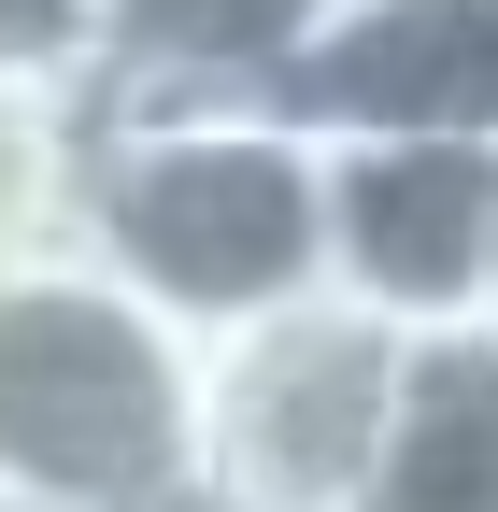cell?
Segmentation results:
<instances>
[{
  "label": "cell",
  "instance_id": "277c9868",
  "mask_svg": "<svg viewBox=\"0 0 498 512\" xmlns=\"http://www.w3.org/2000/svg\"><path fill=\"white\" fill-rule=\"evenodd\" d=\"M498 242V143H328V285L385 328H470Z\"/></svg>",
  "mask_w": 498,
  "mask_h": 512
},
{
  "label": "cell",
  "instance_id": "8fae6325",
  "mask_svg": "<svg viewBox=\"0 0 498 512\" xmlns=\"http://www.w3.org/2000/svg\"><path fill=\"white\" fill-rule=\"evenodd\" d=\"M0 512H15V498H0Z\"/></svg>",
  "mask_w": 498,
  "mask_h": 512
},
{
  "label": "cell",
  "instance_id": "7a4b0ae2",
  "mask_svg": "<svg viewBox=\"0 0 498 512\" xmlns=\"http://www.w3.org/2000/svg\"><path fill=\"white\" fill-rule=\"evenodd\" d=\"M185 370L200 342L100 256L0 271V498L15 512H185Z\"/></svg>",
  "mask_w": 498,
  "mask_h": 512
},
{
  "label": "cell",
  "instance_id": "8992f818",
  "mask_svg": "<svg viewBox=\"0 0 498 512\" xmlns=\"http://www.w3.org/2000/svg\"><path fill=\"white\" fill-rule=\"evenodd\" d=\"M328 29V0H100L114 100H285V57Z\"/></svg>",
  "mask_w": 498,
  "mask_h": 512
},
{
  "label": "cell",
  "instance_id": "52a82bcc",
  "mask_svg": "<svg viewBox=\"0 0 498 512\" xmlns=\"http://www.w3.org/2000/svg\"><path fill=\"white\" fill-rule=\"evenodd\" d=\"M370 512H498V328H413Z\"/></svg>",
  "mask_w": 498,
  "mask_h": 512
},
{
  "label": "cell",
  "instance_id": "ba28073f",
  "mask_svg": "<svg viewBox=\"0 0 498 512\" xmlns=\"http://www.w3.org/2000/svg\"><path fill=\"white\" fill-rule=\"evenodd\" d=\"M86 128H100V86H0V271L72 242Z\"/></svg>",
  "mask_w": 498,
  "mask_h": 512
},
{
  "label": "cell",
  "instance_id": "6da1fadb",
  "mask_svg": "<svg viewBox=\"0 0 498 512\" xmlns=\"http://www.w3.org/2000/svg\"><path fill=\"white\" fill-rule=\"evenodd\" d=\"M72 256H100L185 342L328 285V128L285 100H114L86 128Z\"/></svg>",
  "mask_w": 498,
  "mask_h": 512
},
{
  "label": "cell",
  "instance_id": "5b68a950",
  "mask_svg": "<svg viewBox=\"0 0 498 512\" xmlns=\"http://www.w3.org/2000/svg\"><path fill=\"white\" fill-rule=\"evenodd\" d=\"M285 114L328 143H498V0H328Z\"/></svg>",
  "mask_w": 498,
  "mask_h": 512
},
{
  "label": "cell",
  "instance_id": "3957f363",
  "mask_svg": "<svg viewBox=\"0 0 498 512\" xmlns=\"http://www.w3.org/2000/svg\"><path fill=\"white\" fill-rule=\"evenodd\" d=\"M399 342L370 299L299 285L242 328H200L185 370V512H370L399 413Z\"/></svg>",
  "mask_w": 498,
  "mask_h": 512
},
{
  "label": "cell",
  "instance_id": "9c48e42d",
  "mask_svg": "<svg viewBox=\"0 0 498 512\" xmlns=\"http://www.w3.org/2000/svg\"><path fill=\"white\" fill-rule=\"evenodd\" d=\"M0 86H100V0H0Z\"/></svg>",
  "mask_w": 498,
  "mask_h": 512
},
{
  "label": "cell",
  "instance_id": "30bf717a",
  "mask_svg": "<svg viewBox=\"0 0 498 512\" xmlns=\"http://www.w3.org/2000/svg\"><path fill=\"white\" fill-rule=\"evenodd\" d=\"M470 328H498V242H484V313H470Z\"/></svg>",
  "mask_w": 498,
  "mask_h": 512
}]
</instances>
